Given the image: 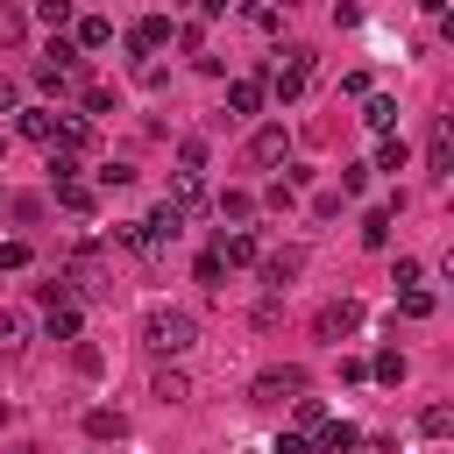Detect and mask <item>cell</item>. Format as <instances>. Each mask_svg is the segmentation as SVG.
<instances>
[{
    "label": "cell",
    "instance_id": "obj_1",
    "mask_svg": "<svg viewBox=\"0 0 454 454\" xmlns=\"http://www.w3.org/2000/svg\"><path fill=\"white\" fill-rule=\"evenodd\" d=\"M192 340H199V319L177 312V305H156V312L142 319V348H149V355H184Z\"/></svg>",
    "mask_w": 454,
    "mask_h": 454
},
{
    "label": "cell",
    "instance_id": "obj_2",
    "mask_svg": "<svg viewBox=\"0 0 454 454\" xmlns=\"http://www.w3.org/2000/svg\"><path fill=\"white\" fill-rule=\"evenodd\" d=\"M78 64H85V50H78V35L64 43V35H50V50L35 57V85L50 92V99H64L71 85H78Z\"/></svg>",
    "mask_w": 454,
    "mask_h": 454
},
{
    "label": "cell",
    "instance_id": "obj_3",
    "mask_svg": "<svg viewBox=\"0 0 454 454\" xmlns=\"http://www.w3.org/2000/svg\"><path fill=\"white\" fill-rule=\"evenodd\" d=\"M312 390V376L298 369V362H284V369H262L255 383H248V404H298Z\"/></svg>",
    "mask_w": 454,
    "mask_h": 454
},
{
    "label": "cell",
    "instance_id": "obj_4",
    "mask_svg": "<svg viewBox=\"0 0 454 454\" xmlns=\"http://www.w3.org/2000/svg\"><path fill=\"white\" fill-rule=\"evenodd\" d=\"M305 85H312V50H305V43H291V50H284V64L270 71V92L291 106V99H305Z\"/></svg>",
    "mask_w": 454,
    "mask_h": 454
},
{
    "label": "cell",
    "instance_id": "obj_5",
    "mask_svg": "<svg viewBox=\"0 0 454 454\" xmlns=\"http://www.w3.org/2000/svg\"><path fill=\"white\" fill-rule=\"evenodd\" d=\"M355 326H362V298H326V305L312 312V333H319V340H348Z\"/></svg>",
    "mask_w": 454,
    "mask_h": 454
},
{
    "label": "cell",
    "instance_id": "obj_6",
    "mask_svg": "<svg viewBox=\"0 0 454 454\" xmlns=\"http://www.w3.org/2000/svg\"><path fill=\"white\" fill-rule=\"evenodd\" d=\"M426 170L454 177V114H433V128H426Z\"/></svg>",
    "mask_w": 454,
    "mask_h": 454
},
{
    "label": "cell",
    "instance_id": "obj_7",
    "mask_svg": "<svg viewBox=\"0 0 454 454\" xmlns=\"http://www.w3.org/2000/svg\"><path fill=\"white\" fill-rule=\"evenodd\" d=\"M255 270H262V284H270V291H284V284H291V277L305 270V248H298V241H284V248H270V255H262Z\"/></svg>",
    "mask_w": 454,
    "mask_h": 454
},
{
    "label": "cell",
    "instance_id": "obj_8",
    "mask_svg": "<svg viewBox=\"0 0 454 454\" xmlns=\"http://www.w3.org/2000/svg\"><path fill=\"white\" fill-rule=\"evenodd\" d=\"M163 43H170V14H142V21L128 28V50H135L142 64H149V57H156Z\"/></svg>",
    "mask_w": 454,
    "mask_h": 454
},
{
    "label": "cell",
    "instance_id": "obj_9",
    "mask_svg": "<svg viewBox=\"0 0 454 454\" xmlns=\"http://www.w3.org/2000/svg\"><path fill=\"white\" fill-rule=\"evenodd\" d=\"M262 99H270V78L262 71H248V78L227 85V114H262Z\"/></svg>",
    "mask_w": 454,
    "mask_h": 454
},
{
    "label": "cell",
    "instance_id": "obj_10",
    "mask_svg": "<svg viewBox=\"0 0 454 454\" xmlns=\"http://www.w3.org/2000/svg\"><path fill=\"white\" fill-rule=\"evenodd\" d=\"M284 156H291V135H284V128H255V135H248V163H255V170H270V163H284Z\"/></svg>",
    "mask_w": 454,
    "mask_h": 454
},
{
    "label": "cell",
    "instance_id": "obj_11",
    "mask_svg": "<svg viewBox=\"0 0 454 454\" xmlns=\"http://www.w3.org/2000/svg\"><path fill=\"white\" fill-rule=\"evenodd\" d=\"M78 326H85L78 298H64V305H43V333H50V340H78Z\"/></svg>",
    "mask_w": 454,
    "mask_h": 454
},
{
    "label": "cell",
    "instance_id": "obj_12",
    "mask_svg": "<svg viewBox=\"0 0 454 454\" xmlns=\"http://www.w3.org/2000/svg\"><path fill=\"white\" fill-rule=\"evenodd\" d=\"M362 447V433L348 426V419H326L319 433H312V454H355Z\"/></svg>",
    "mask_w": 454,
    "mask_h": 454
},
{
    "label": "cell",
    "instance_id": "obj_13",
    "mask_svg": "<svg viewBox=\"0 0 454 454\" xmlns=\"http://www.w3.org/2000/svg\"><path fill=\"white\" fill-rule=\"evenodd\" d=\"M220 255H227V270H248V262H262V241L248 227H234V234H220Z\"/></svg>",
    "mask_w": 454,
    "mask_h": 454
},
{
    "label": "cell",
    "instance_id": "obj_14",
    "mask_svg": "<svg viewBox=\"0 0 454 454\" xmlns=\"http://www.w3.org/2000/svg\"><path fill=\"white\" fill-rule=\"evenodd\" d=\"M14 128H21L28 142H43V149L57 142V114H50V106H21V114H14Z\"/></svg>",
    "mask_w": 454,
    "mask_h": 454
},
{
    "label": "cell",
    "instance_id": "obj_15",
    "mask_svg": "<svg viewBox=\"0 0 454 454\" xmlns=\"http://www.w3.org/2000/svg\"><path fill=\"white\" fill-rule=\"evenodd\" d=\"M85 433H92V440H128V411L92 404V411H85Z\"/></svg>",
    "mask_w": 454,
    "mask_h": 454
},
{
    "label": "cell",
    "instance_id": "obj_16",
    "mask_svg": "<svg viewBox=\"0 0 454 454\" xmlns=\"http://www.w3.org/2000/svg\"><path fill=\"white\" fill-rule=\"evenodd\" d=\"M50 149H92V121L85 114H57V142Z\"/></svg>",
    "mask_w": 454,
    "mask_h": 454
},
{
    "label": "cell",
    "instance_id": "obj_17",
    "mask_svg": "<svg viewBox=\"0 0 454 454\" xmlns=\"http://www.w3.org/2000/svg\"><path fill=\"white\" fill-rule=\"evenodd\" d=\"M184 220H192V213H184L177 199H163V206L149 213V234H156V241H177V234H184Z\"/></svg>",
    "mask_w": 454,
    "mask_h": 454
},
{
    "label": "cell",
    "instance_id": "obj_18",
    "mask_svg": "<svg viewBox=\"0 0 454 454\" xmlns=\"http://www.w3.org/2000/svg\"><path fill=\"white\" fill-rule=\"evenodd\" d=\"M149 397H156V404H184V397H192V376H184V369H156Z\"/></svg>",
    "mask_w": 454,
    "mask_h": 454
},
{
    "label": "cell",
    "instance_id": "obj_19",
    "mask_svg": "<svg viewBox=\"0 0 454 454\" xmlns=\"http://www.w3.org/2000/svg\"><path fill=\"white\" fill-rule=\"evenodd\" d=\"M14 348H28V312L0 305V355H14Z\"/></svg>",
    "mask_w": 454,
    "mask_h": 454
},
{
    "label": "cell",
    "instance_id": "obj_20",
    "mask_svg": "<svg viewBox=\"0 0 454 454\" xmlns=\"http://www.w3.org/2000/svg\"><path fill=\"white\" fill-rule=\"evenodd\" d=\"M213 213H220V220H234V227H248V220H255V199H248V192H220V199H213Z\"/></svg>",
    "mask_w": 454,
    "mask_h": 454
},
{
    "label": "cell",
    "instance_id": "obj_21",
    "mask_svg": "<svg viewBox=\"0 0 454 454\" xmlns=\"http://www.w3.org/2000/svg\"><path fill=\"white\" fill-rule=\"evenodd\" d=\"M390 213H397V206H369V213H362V241H369V248H390Z\"/></svg>",
    "mask_w": 454,
    "mask_h": 454
},
{
    "label": "cell",
    "instance_id": "obj_22",
    "mask_svg": "<svg viewBox=\"0 0 454 454\" xmlns=\"http://www.w3.org/2000/svg\"><path fill=\"white\" fill-rule=\"evenodd\" d=\"M35 21H43L50 35H64V28L78 21V7H71V0H35Z\"/></svg>",
    "mask_w": 454,
    "mask_h": 454
},
{
    "label": "cell",
    "instance_id": "obj_23",
    "mask_svg": "<svg viewBox=\"0 0 454 454\" xmlns=\"http://www.w3.org/2000/svg\"><path fill=\"white\" fill-rule=\"evenodd\" d=\"M106 43H114V21L106 14H85L78 21V50H106Z\"/></svg>",
    "mask_w": 454,
    "mask_h": 454
},
{
    "label": "cell",
    "instance_id": "obj_24",
    "mask_svg": "<svg viewBox=\"0 0 454 454\" xmlns=\"http://www.w3.org/2000/svg\"><path fill=\"white\" fill-rule=\"evenodd\" d=\"M362 121H369L376 135H390V128H397V99H383V92H369V106H362Z\"/></svg>",
    "mask_w": 454,
    "mask_h": 454
},
{
    "label": "cell",
    "instance_id": "obj_25",
    "mask_svg": "<svg viewBox=\"0 0 454 454\" xmlns=\"http://www.w3.org/2000/svg\"><path fill=\"white\" fill-rule=\"evenodd\" d=\"M170 199H177L184 213H199V206H206V192H199V170H177V177H170Z\"/></svg>",
    "mask_w": 454,
    "mask_h": 454
},
{
    "label": "cell",
    "instance_id": "obj_26",
    "mask_svg": "<svg viewBox=\"0 0 454 454\" xmlns=\"http://www.w3.org/2000/svg\"><path fill=\"white\" fill-rule=\"evenodd\" d=\"M419 433H426V440H447V433H454V404H426V411H419Z\"/></svg>",
    "mask_w": 454,
    "mask_h": 454
},
{
    "label": "cell",
    "instance_id": "obj_27",
    "mask_svg": "<svg viewBox=\"0 0 454 454\" xmlns=\"http://www.w3.org/2000/svg\"><path fill=\"white\" fill-rule=\"evenodd\" d=\"M369 376H376V383H390V390H397V383H404V355H397V348H383V355H376V362H369Z\"/></svg>",
    "mask_w": 454,
    "mask_h": 454
},
{
    "label": "cell",
    "instance_id": "obj_28",
    "mask_svg": "<svg viewBox=\"0 0 454 454\" xmlns=\"http://www.w3.org/2000/svg\"><path fill=\"white\" fill-rule=\"evenodd\" d=\"M404 156H411V149H404L397 135H383V142H376V163H369V170H404Z\"/></svg>",
    "mask_w": 454,
    "mask_h": 454
},
{
    "label": "cell",
    "instance_id": "obj_29",
    "mask_svg": "<svg viewBox=\"0 0 454 454\" xmlns=\"http://www.w3.org/2000/svg\"><path fill=\"white\" fill-rule=\"evenodd\" d=\"M397 305H404V319H426V312H433V291H426V284H404Z\"/></svg>",
    "mask_w": 454,
    "mask_h": 454
},
{
    "label": "cell",
    "instance_id": "obj_30",
    "mask_svg": "<svg viewBox=\"0 0 454 454\" xmlns=\"http://www.w3.org/2000/svg\"><path fill=\"white\" fill-rule=\"evenodd\" d=\"M0 43H7V50L28 43V14H21V7H0Z\"/></svg>",
    "mask_w": 454,
    "mask_h": 454
},
{
    "label": "cell",
    "instance_id": "obj_31",
    "mask_svg": "<svg viewBox=\"0 0 454 454\" xmlns=\"http://www.w3.org/2000/svg\"><path fill=\"white\" fill-rule=\"evenodd\" d=\"M78 177V149H50V184H71Z\"/></svg>",
    "mask_w": 454,
    "mask_h": 454
},
{
    "label": "cell",
    "instance_id": "obj_32",
    "mask_svg": "<svg viewBox=\"0 0 454 454\" xmlns=\"http://www.w3.org/2000/svg\"><path fill=\"white\" fill-rule=\"evenodd\" d=\"M57 206H64V213H92V192L71 177V184H57Z\"/></svg>",
    "mask_w": 454,
    "mask_h": 454
},
{
    "label": "cell",
    "instance_id": "obj_33",
    "mask_svg": "<svg viewBox=\"0 0 454 454\" xmlns=\"http://www.w3.org/2000/svg\"><path fill=\"white\" fill-rule=\"evenodd\" d=\"M220 277H227V255H220V248H206V255H199V284H206V291H220Z\"/></svg>",
    "mask_w": 454,
    "mask_h": 454
},
{
    "label": "cell",
    "instance_id": "obj_34",
    "mask_svg": "<svg viewBox=\"0 0 454 454\" xmlns=\"http://www.w3.org/2000/svg\"><path fill=\"white\" fill-rule=\"evenodd\" d=\"M71 369H78V376H99V369H106V355H99L92 340H78V348H71Z\"/></svg>",
    "mask_w": 454,
    "mask_h": 454
},
{
    "label": "cell",
    "instance_id": "obj_35",
    "mask_svg": "<svg viewBox=\"0 0 454 454\" xmlns=\"http://www.w3.org/2000/svg\"><path fill=\"white\" fill-rule=\"evenodd\" d=\"M177 163H184V170H206V135H184V142H177Z\"/></svg>",
    "mask_w": 454,
    "mask_h": 454
},
{
    "label": "cell",
    "instance_id": "obj_36",
    "mask_svg": "<svg viewBox=\"0 0 454 454\" xmlns=\"http://www.w3.org/2000/svg\"><path fill=\"white\" fill-rule=\"evenodd\" d=\"M326 426V404L319 397H298V433H319Z\"/></svg>",
    "mask_w": 454,
    "mask_h": 454
},
{
    "label": "cell",
    "instance_id": "obj_37",
    "mask_svg": "<svg viewBox=\"0 0 454 454\" xmlns=\"http://www.w3.org/2000/svg\"><path fill=\"white\" fill-rule=\"evenodd\" d=\"M0 270H28V241H0Z\"/></svg>",
    "mask_w": 454,
    "mask_h": 454
},
{
    "label": "cell",
    "instance_id": "obj_38",
    "mask_svg": "<svg viewBox=\"0 0 454 454\" xmlns=\"http://www.w3.org/2000/svg\"><path fill=\"white\" fill-rule=\"evenodd\" d=\"M277 454H312V433H298V426H291V433H277Z\"/></svg>",
    "mask_w": 454,
    "mask_h": 454
},
{
    "label": "cell",
    "instance_id": "obj_39",
    "mask_svg": "<svg viewBox=\"0 0 454 454\" xmlns=\"http://www.w3.org/2000/svg\"><path fill=\"white\" fill-rule=\"evenodd\" d=\"M85 114H114V92L106 85H85Z\"/></svg>",
    "mask_w": 454,
    "mask_h": 454
},
{
    "label": "cell",
    "instance_id": "obj_40",
    "mask_svg": "<svg viewBox=\"0 0 454 454\" xmlns=\"http://www.w3.org/2000/svg\"><path fill=\"white\" fill-rule=\"evenodd\" d=\"M0 114H21V85H14L7 71H0Z\"/></svg>",
    "mask_w": 454,
    "mask_h": 454
},
{
    "label": "cell",
    "instance_id": "obj_41",
    "mask_svg": "<svg viewBox=\"0 0 454 454\" xmlns=\"http://www.w3.org/2000/svg\"><path fill=\"white\" fill-rule=\"evenodd\" d=\"M440 43H454V7H447V14H440Z\"/></svg>",
    "mask_w": 454,
    "mask_h": 454
},
{
    "label": "cell",
    "instance_id": "obj_42",
    "mask_svg": "<svg viewBox=\"0 0 454 454\" xmlns=\"http://www.w3.org/2000/svg\"><path fill=\"white\" fill-rule=\"evenodd\" d=\"M419 7H426V14H447V0H419Z\"/></svg>",
    "mask_w": 454,
    "mask_h": 454
},
{
    "label": "cell",
    "instance_id": "obj_43",
    "mask_svg": "<svg viewBox=\"0 0 454 454\" xmlns=\"http://www.w3.org/2000/svg\"><path fill=\"white\" fill-rule=\"evenodd\" d=\"M440 270H447V284H454V248H447V255H440Z\"/></svg>",
    "mask_w": 454,
    "mask_h": 454
},
{
    "label": "cell",
    "instance_id": "obj_44",
    "mask_svg": "<svg viewBox=\"0 0 454 454\" xmlns=\"http://www.w3.org/2000/svg\"><path fill=\"white\" fill-rule=\"evenodd\" d=\"M14 454H43V447H35V440H21V447H14Z\"/></svg>",
    "mask_w": 454,
    "mask_h": 454
},
{
    "label": "cell",
    "instance_id": "obj_45",
    "mask_svg": "<svg viewBox=\"0 0 454 454\" xmlns=\"http://www.w3.org/2000/svg\"><path fill=\"white\" fill-rule=\"evenodd\" d=\"M0 156H7V135H0Z\"/></svg>",
    "mask_w": 454,
    "mask_h": 454
},
{
    "label": "cell",
    "instance_id": "obj_46",
    "mask_svg": "<svg viewBox=\"0 0 454 454\" xmlns=\"http://www.w3.org/2000/svg\"><path fill=\"white\" fill-rule=\"evenodd\" d=\"M284 7H298V0H284Z\"/></svg>",
    "mask_w": 454,
    "mask_h": 454
}]
</instances>
